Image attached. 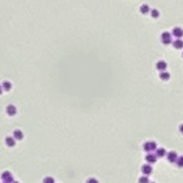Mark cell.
<instances>
[{
    "instance_id": "cell-7",
    "label": "cell",
    "mask_w": 183,
    "mask_h": 183,
    "mask_svg": "<svg viewBox=\"0 0 183 183\" xmlns=\"http://www.w3.org/2000/svg\"><path fill=\"white\" fill-rule=\"evenodd\" d=\"M13 138L16 140L20 141L23 138V133L20 130H16L13 132Z\"/></svg>"
},
{
    "instance_id": "cell-8",
    "label": "cell",
    "mask_w": 183,
    "mask_h": 183,
    "mask_svg": "<svg viewBox=\"0 0 183 183\" xmlns=\"http://www.w3.org/2000/svg\"><path fill=\"white\" fill-rule=\"evenodd\" d=\"M5 143L7 146H10V147H13L16 145V139L14 138L11 137V136H7L5 138Z\"/></svg>"
},
{
    "instance_id": "cell-22",
    "label": "cell",
    "mask_w": 183,
    "mask_h": 183,
    "mask_svg": "<svg viewBox=\"0 0 183 183\" xmlns=\"http://www.w3.org/2000/svg\"><path fill=\"white\" fill-rule=\"evenodd\" d=\"M179 131L183 134V124L179 126Z\"/></svg>"
},
{
    "instance_id": "cell-20",
    "label": "cell",
    "mask_w": 183,
    "mask_h": 183,
    "mask_svg": "<svg viewBox=\"0 0 183 183\" xmlns=\"http://www.w3.org/2000/svg\"><path fill=\"white\" fill-rule=\"evenodd\" d=\"M139 183H149V179L146 177H141L138 180Z\"/></svg>"
},
{
    "instance_id": "cell-12",
    "label": "cell",
    "mask_w": 183,
    "mask_h": 183,
    "mask_svg": "<svg viewBox=\"0 0 183 183\" xmlns=\"http://www.w3.org/2000/svg\"><path fill=\"white\" fill-rule=\"evenodd\" d=\"M173 46L176 49H181L183 48V41L180 39H177L173 42Z\"/></svg>"
},
{
    "instance_id": "cell-23",
    "label": "cell",
    "mask_w": 183,
    "mask_h": 183,
    "mask_svg": "<svg viewBox=\"0 0 183 183\" xmlns=\"http://www.w3.org/2000/svg\"><path fill=\"white\" fill-rule=\"evenodd\" d=\"M3 90H4V89H3L2 86H1V85H0V95H1V94H2V92H3Z\"/></svg>"
},
{
    "instance_id": "cell-6",
    "label": "cell",
    "mask_w": 183,
    "mask_h": 183,
    "mask_svg": "<svg viewBox=\"0 0 183 183\" xmlns=\"http://www.w3.org/2000/svg\"><path fill=\"white\" fill-rule=\"evenodd\" d=\"M177 158H178V156H177V154L175 152H170L167 155V159L171 163L177 162Z\"/></svg>"
},
{
    "instance_id": "cell-3",
    "label": "cell",
    "mask_w": 183,
    "mask_h": 183,
    "mask_svg": "<svg viewBox=\"0 0 183 183\" xmlns=\"http://www.w3.org/2000/svg\"><path fill=\"white\" fill-rule=\"evenodd\" d=\"M157 147V144L154 141H147L143 144V149L146 152H151L155 150Z\"/></svg>"
},
{
    "instance_id": "cell-16",
    "label": "cell",
    "mask_w": 183,
    "mask_h": 183,
    "mask_svg": "<svg viewBox=\"0 0 183 183\" xmlns=\"http://www.w3.org/2000/svg\"><path fill=\"white\" fill-rule=\"evenodd\" d=\"M165 153H166V152H165V150L163 148H159V149H157L156 151V156L162 158L164 155H165Z\"/></svg>"
},
{
    "instance_id": "cell-25",
    "label": "cell",
    "mask_w": 183,
    "mask_h": 183,
    "mask_svg": "<svg viewBox=\"0 0 183 183\" xmlns=\"http://www.w3.org/2000/svg\"><path fill=\"white\" fill-rule=\"evenodd\" d=\"M151 183H155V182H151Z\"/></svg>"
},
{
    "instance_id": "cell-19",
    "label": "cell",
    "mask_w": 183,
    "mask_h": 183,
    "mask_svg": "<svg viewBox=\"0 0 183 183\" xmlns=\"http://www.w3.org/2000/svg\"><path fill=\"white\" fill-rule=\"evenodd\" d=\"M177 165L179 167H183V156H180L179 158H177Z\"/></svg>"
},
{
    "instance_id": "cell-11",
    "label": "cell",
    "mask_w": 183,
    "mask_h": 183,
    "mask_svg": "<svg viewBox=\"0 0 183 183\" xmlns=\"http://www.w3.org/2000/svg\"><path fill=\"white\" fill-rule=\"evenodd\" d=\"M146 160L147 161V162H149V163H155L157 160L156 155H154V154H148L146 156Z\"/></svg>"
},
{
    "instance_id": "cell-2",
    "label": "cell",
    "mask_w": 183,
    "mask_h": 183,
    "mask_svg": "<svg viewBox=\"0 0 183 183\" xmlns=\"http://www.w3.org/2000/svg\"><path fill=\"white\" fill-rule=\"evenodd\" d=\"M161 40H162L163 43L165 44V45H168L171 43L172 42V37H171V34L168 32H164L161 35Z\"/></svg>"
},
{
    "instance_id": "cell-21",
    "label": "cell",
    "mask_w": 183,
    "mask_h": 183,
    "mask_svg": "<svg viewBox=\"0 0 183 183\" xmlns=\"http://www.w3.org/2000/svg\"><path fill=\"white\" fill-rule=\"evenodd\" d=\"M86 183H99L98 182V180L95 178H89L88 179L87 181H86Z\"/></svg>"
},
{
    "instance_id": "cell-5",
    "label": "cell",
    "mask_w": 183,
    "mask_h": 183,
    "mask_svg": "<svg viewBox=\"0 0 183 183\" xmlns=\"http://www.w3.org/2000/svg\"><path fill=\"white\" fill-rule=\"evenodd\" d=\"M172 33L175 37L179 39L183 37V29L180 27H175L173 29Z\"/></svg>"
},
{
    "instance_id": "cell-14",
    "label": "cell",
    "mask_w": 183,
    "mask_h": 183,
    "mask_svg": "<svg viewBox=\"0 0 183 183\" xmlns=\"http://www.w3.org/2000/svg\"><path fill=\"white\" fill-rule=\"evenodd\" d=\"M160 78L163 81H167L170 78V74L166 71H162L159 75Z\"/></svg>"
},
{
    "instance_id": "cell-9",
    "label": "cell",
    "mask_w": 183,
    "mask_h": 183,
    "mask_svg": "<svg viewBox=\"0 0 183 183\" xmlns=\"http://www.w3.org/2000/svg\"><path fill=\"white\" fill-rule=\"evenodd\" d=\"M156 67L158 70H160V71L161 72L164 71L167 67L166 62H165L164 61H159L156 64Z\"/></svg>"
},
{
    "instance_id": "cell-13",
    "label": "cell",
    "mask_w": 183,
    "mask_h": 183,
    "mask_svg": "<svg viewBox=\"0 0 183 183\" xmlns=\"http://www.w3.org/2000/svg\"><path fill=\"white\" fill-rule=\"evenodd\" d=\"M2 88L4 91H10L12 88V84L8 81H4L2 83Z\"/></svg>"
},
{
    "instance_id": "cell-18",
    "label": "cell",
    "mask_w": 183,
    "mask_h": 183,
    "mask_svg": "<svg viewBox=\"0 0 183 183\" xmlns=\"http://www.w3.org/2000/svg\"><path fill=\"white\" fill-rule=\"evenodd\" d=\"M160 13L156 10V9H153V10H151V16L154 18H157L159 17Z\"/></svg>"
},
{
    "instance_id": "cell-24",
    "label": "cell",
    "mask_w": 183,
    "mask_h": 183,
    "mask_svg": "<svg viewBox=\"0 0 183 183\" xmlns=\"http://www.w3.org/2000/svg\"><path fill=\"white\" fill-rule=\"evenodd\" d=\"M13 183H20V182H17V181H14Z\"/></svg>"
},
{
    "instance_id": "cell-15",
    "label": "cell",
    "mask_w": 183,
    "mask_h": 183,
    "mask_svg": "<svg viewBox=\"0 0 183 183\" xmlns=\"http://www.w3.org/2000/svg\"><path fill=\"white\" fill-rule=\"evenodd\" d=\"M140 11H141V13H143V14H146V13H149V7L147 5V4H143V5L141 6Z\"/></svg>"
},
{
    "instance_id": "cell-10",
    "label": "cell",
    "mask_w": 183,
    "mask_h": 183,
    "mask_svg": "<svg viewBox=\"0 0 183 183\" xmlns=\"http://www.w3.org/2000/svg\"><path fill=\"white\" fill-rule=\"evenodd\" d=\"M141 171L144 174H147V175H149V174H150L151 173H152V168L149 165H146V164H145V165H143V166H142Z\"/></svg>"
},
{
    "instance_id": "cell-1",
    "label": "cell",
    "mask_w": 183,
    "mask_h": 183,
    "mask_svg": "<svg viewBox=\"0 0 183 183\" xmlns=\"http://www.w3.org/2000/svg\"><path fill=\"white\" fill-rule=\"evenodd\" d=\"M1 179L4 183H13L14 182L13 176L9 171H5L1 174Z\"/></svg>"
},
{
    "instance_id": "cell-4",
    "label": "cell",
    "mask_w": 183,
    "mask_h": 183,
    "mask_svg": "<svg viewBox=\"0 0 183 183\" xmlns=\"http://www.w3.org/2000/svg\"><path fill=\"white\" fill-rule=\"evenodd\" d=\"M6 112L9 116L13 117V116L16 115V113H17V108L14 105L10 104V105H7V108H6Z\"/></svg>"
},
{
    "instance_id": "cell-17",
    "label": "cell",
    "mask_w": 183,
    "mask_h": 183,
    "mask_svg": "<svg viewBox=\"0 0 183 183\" xmlns=\"http://www.w3.org/2000/svg\"><path fill=\"white\" fill-rule=\"evenodd\" d=\"M42 183H55V180L51 177H46L42 181Z\"/></svg>"
}]
</instances>
